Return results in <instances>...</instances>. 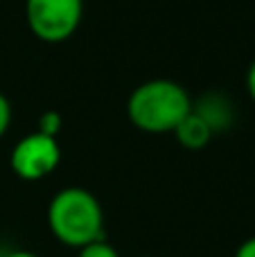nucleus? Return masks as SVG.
Returning <instances> with one entry per match:
<instances>
[{
  "mask_svg": "<svg viewBox=\"0 0 255 257\" xmlns=\"http://www.w3.org/2000/svg\"><path fill=\"white\" fill-rule=\"evenodd\" d=\"M192 111L190 93L172 79H149L131 90L126 99V117L138 131L163 136L172 133Z\"/></svg>",
  "mask_w": 255,
  "mask_h": 257,
  "instance_id": "nucleus-1",
  "label": "nucleus"
},
{
  "mask_svg": "<svg viewBox=\"0 0 255 257\" xmlns=\"http://www.w3.org/2000/svg\"><path fill=\"white\" fill-rule=\"evenodd\" d=\"M48 228L54 239L70 248L104 239L102 203L84 187H63L50 199Z\"/></svg>",
  "mask_w": 255,
  "mask_h": 257,
  "instance_id": "nucleus-2",
  "label": "nucleus"
},
{
  "mask_svg": "<svg viewBox=\"0 0 255 257\" xmlns=\"http://www.w3.org/2000/svg\"><path fill=\"white\" fill-rule=\"evenodd\" d=\"M84 18V0H25L30 32L43 43H63Z\"/></svg>",
  "mask_w": 255,
  "mask_h": 257,
  "instance_id": "nucleus-3",
  "label": "nucleus"
},
{
  "mask_svg": "<svg viewBox=\"0 0 255 257\" xmlns=\"http://www.w3.org/2000/svg\"><path fill=\"white\" fill-rule=\"evenodd\" d=\"M59 163H61V147L57 136H48L39 128L21 138L9 154V167L23 181H41L52 174Z\"/></svg>",
  "mask_w": 255,
  "mask_h": 257,
  "instance_id": "nucleus-4",
  "label": "nucleus"
},
{
  "mask_svg": "<svg viewBox=\"0 0 255 257\" xmlns=\"http://www.w3.org/2000/svg\"><path fill=\"white\" fill-rule=\"evenodd\" d=\"M192 113H197L212 133L228 131L235 122V106L224 93L219 90H208L197 102H192Z\"/></svg>",
  "mask_w": 255,
  "mask_h": 257,
  "instance_id": "nucleus-5",
  "label": "nucleus"
},
{
  "mask_svg": "<svg viewBox=\"0 0 255 257\" xmlns=\"http://www.w3.org/2000/svg\"><path fill=\"white\" fill-rule=\"evenodd\" d=\"M172 136L176 138V142H179L183 149L199 151V149H203V147H208V142L212 140L215 133L210 131V126H208L197 113L190 111L188 115L179 122V126L172 131Z\"/></svg>",
  "mask_w": 255,
  "mask_h": 257,
  "instance_id": "nucleus-6",
  "label": "nucleus"
},
{
  "mask_svg": "<svg viewBox=\"0 0 255 257\" xmlns=\"http://www.w3.org/2000/svg\"><path fill=\"white\" fill-rule=\"evenodd\" d=\"M77 250H79L77 257H120V253H117L106 239H97V241H93V244H86Z\"/></svg>",
  "mask_w": 255,
  "mask_h": 257,
  "instance_id": "nucleus-7",
  "label": "nucleus"
},
{
  "mask_svg": "<svg viewBox=\"0 0 255 257\" xmlns=\"http://www.w3.org/2000/svg\"><path fill=\"white\" fill-rule=\"evenodd\" d=\"M59 126H61V117H59V113L45 111L43 115L39 117V131L48 133V136H57V133H59Z\"/></svg>",
  "mask_w": 255,
  "mask_h": 257,
  "instance_id": "nucleus-8",
  "label": "nucleus"
},
{
  "mask_svg": "<svg viewBox=\"0 0 255 257\" xmlns=\"http://www.w3.org/2000/svg\"><path fill=\"white\" fill-rule=\"evenodd\" d=\"M9 124H12V104H9L7 95L0 93V138L7 133Z\"/></svg>",
  "mask_w": 255,
  "mask_h": 257,
  "instance_id": "nucleus-9",
  "label": "nucleus"
},
{
  "mask_svg": "<svg viewBox=\"0 0 255 257\" xmlns=\"http://www.w3.org/2000/svg\"><path fill=\"white\" fill-rule=\"evenodd\" d=\"M235 257H255V237H248L246 241H242L235 250Z\"/></svg>",
  "mask_w": 255,
  "mask_h": 257,
  "instance_id": "nucleus-10",
  "label": "nucleus"
},
{
  "mask_svg": "<svg viewBox=\"0 0 255 257\" xmlns=\"http://www.w3.org/2000/svg\"><path fill=\"white\" fill-rule=\"evenodd\" d=\"M246 90L251 95V99L255 102V61L248 66V72H246Z\"/></svg>",
  "mask_w": 255,
  "mask_h": 257,
  "instance_id": "nucleus-11",
  "label": "nucleus"
},
{
  "mask_svg": "<svg viewBox=\"0 0 255 257\" xmlns=\"http://www.w3.org/2000/svg\"><path fill=\"white\" fill-rule=\"evenodd\" d=\"M3 257H39V255L32 253V250H9V253H5Z\"/></svg>",
  "mask_w": 255,
  "mask_h": 257,
  "instance_id": "nucleus-12",
  "label": "nucleus"
},
{
  "mask_svg": "<svg viewBox=\"0 0 255 257\" xmlns=\"http://www.w3.org/2000/svg\"><path fill=\"white\" fill-rule=\"evenodd\" d=\"M143 257H149V255H143Z\"/></svg>",
  "mask_w": 255,
  "mask_h": 257,
  "instance_id": "nucleus-13",
  "label": "nucleus"
}]
</instances>
